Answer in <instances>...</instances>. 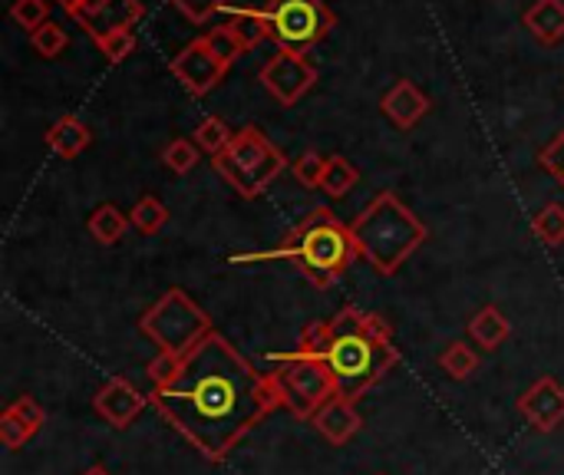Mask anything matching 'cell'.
<instances>
[{"label":"cell","instance_id":"obj_13","mask_svg":"<svg viewBox=\"0 0 564 475\" xmlns=\"http://www.w3.org/2000/svg\"><path fill=\"white\" fill-rule=\"evenodd\" d=\"M519 413L542 433H552L564 423V387L552 377L535 380L522 397H519Z\"/></svg>","mask_w":564,"mask_h":475},{"label":"cell","instance_id":"obj_12","mask_svg":"<svg viewBox=\"0 0 564 475\" xmlns=\"http://www.w3.org/2000/svg\"><path fill=\"white\" fill-rule=\"evenodd\" d=\"M152 400L135 387L129 384L126 377H112L99 387V393L93 397V410L112 427V430H126L132 427V420L149 407Z\"/></svg>","mask_w":564,"mask_h":475},{"label":"cell","instance_id":"obj_2","mask_svg":"<svg viewBox=\"0 0 564 475\" xmlns=\"http://www.w3.org/2000/svg\"><path fill=\"white\" fill-rule=\"evenodd\" d=\"M294 350L324 360L337 384V397L350 403H357L400 364L387 321L360 307H344L330 321L311 324Z\"/></svg>","mask_w":564,"mask_h":475},{"label":"cell","instance_id":"obj_21","mask_svg":"<svg viewBox=\"0 0 564 475\" xmlns=\"http://www.w3.org/2000/svg\"><path fill=\"white\" fill-rule=\"evenodd\" d=\"M129 228V218L116 208V205H99L93 215H89V235L99 241V245H116Z\"/></svg>","mask_w":564,"mask_h":475},{"label":"cell","instance_id":"obj_18","mask_svg":"<svg viewBox=\"0 0 564 475\" xmlns=\"http://www.w3.org/2000/svg\"><path fill=\"white\" fill-rule=\"evenodd\" d=\"M89 139H93L89 126H86L83 119H76V116H63V119H56V122L46 129V145H50V152H56L59 159H76V155L89 145Z\"/></svg>","mask_w":564,"mask_h":475},{"label":"cell","instance_id":"obj_24","mask_svg":"<svg viewBox=\"0 0 564 475\" xmlns=\"http://www.w3.org/2000/svg\"><path fill=\"white\" fill-rule=\"evenodd\" d=\"M235 139V132L228 129V122L225 119H218V116H208V119H202L198 122V129H195V145L202 149V152H208L212 159L215 155H221L225 149H228V142Z\"/></svg>","mask_w":564,"mask_h":475},{"label":"cell","instance_id":"obj_26","mask_svg":"<svg viewBox=\"0 0 564 475\" xmlns=\"http://www.w3.org/2000/svg\"><path fill=\"white\" fill-rule=\"evenodd\" d=\"M165 222H169V208H165L159 198L145 195V198L135 202V208H132V225H135L142 235H155Z\"/></svg>","mask_w":564,"mask_h":475},{"label":"cell","instance_id":"obj_23","mask_svg":"<svg viewBox=\"0 0 564 475\" xmlns=\"http://www.w3.org/2000/svg\"><path fill=\"white\" fill-rule=\"evenodd\" d=\"M440 367H443V374L446 377H453V380H469L476 370H479V357H476V350L469 347V344H449L443 354H440Z\"/></svg>","mask_w":564,"mask_h":475},{"label":"cell","instance_id":"obj_25","mask_svg":"<svg viewBox=\"0 0 564 475\" xmlns=\"http://www.w3.org/2000/svg\"><path fill=\"white\" fill-rule=\"evenodd\" d=\"M532 231L539 241H545L549 248L564 245V205H545L535 218H532Z\"/></svg>","mask_w":564,"mask_h":475},{"label":"cell","instance_id":"obj_5","mask_svg":"<svg viewBox=\"0 0 564 475\" xmlns=\"http://www.w3.org/2000/svg\"><path fill=\"white\" fill-rule=\"evenodd\" d=\"M212 165L241 198H258L284 172L288 159L258 126H245L235 132L228 149L212 159Z\"/></svg>","mask_w":564,"mask_h":475},{"label":"cell","instance_id":"obj_19","mask_svg":"<svg viewBox=\"0 0 564 475\" xmlns=\"http://www.w3.org/2000/svg\"><path fill=\"white\" fill-rule=\"evenodd\" d=\"M469 337L482 347V350H499L509 337H512V324L499 307H482L476 311V317L469 321Z\"/></svg>","mask_w":564,"mask_h":475},{"label":"cell","instance_id":"obj_32","mask_svg":"<svg viewBox=\"0 0 564 475\" xmlns=\"http://www.w3.org/2000/svg\"><path fill=\"white\" fill-rule=\"evenodd\" d=\"M175 3V10L178 13H185V20H192V23H208L215 13H221L225 10V0H172Z\"/></svg>","mask_w":564,"mask_h":475},{"label":"cell","instance_id":"obj_34","mask_svg":"<svg viewBox=\"0 0 564 475\" xmlns=\"http://www.w3.org/2000/svg\"><path fill=\"white\" fill-rule=\"evenodd\" d=\"M99 50H102V56H106L109 63H122V60L135 50V36H132V30H119V33L99 40Z\"/></svg>","mask_w":564,"mask_h":475},{"label":"cell","instance_id":"obj_28","mask_svg":"<svg viewBox=\"0 0 564 475\" xmlns=\"http://www.w3.org/2000/svg\"><path fill=\"white\" fill-rule=\"evenodd\" d=\"M202 40H205V46H208L225 66H231V63L245 53V43L231 33V26H215V30H208Z\"/></svg>","mask_w":564,"mask_h":475},{"label":"cell","instance_id":"obj_33","mask_svg":"<svg viewBox=\"0 0 564 475\" xmlns=\"http://www.w3.org/2000/svg\"><path fill=\"white\" fill-rule=\"evenodd\" d=\"M539 162H542V169H545V172L564 188V129L545 145V149H542Z\"/></svg>","mask_w":564,"mask_h":475},{"label":"cell","instance_id":"obj_27","mask_svg":"<svg viewBox=\"0 0 564 475\" xmlns=\"http://www.w3.org/2000/svg\"><path fill=\"white\" fill-rule=\"evenodd\" d=\"M30 43H33V50H36L40 56L53 60V56H59V53L66 50L69 36H66V30H63L56 20H46L40 30H33V33H30Z\"/></svg>","mask_w":564,"mask_h":475},{"label":"cell","instance_id":"obj_30","mask_svg":"<svg viewBox=\"0 0 564 475\" xmlns=\"http://www.w3.org/2000/svg\"><path fill=\"white\" fill-rule=\"evenodd\" d=\"M324 172H327V159L317 155V152H304V155L294 162V179H297L304 188H321Z\"/></svg>","mask_w":564,"mask_h":475},{"label":"cell","instance_id":"obj_10","mask_svg":"<svg viewBox=\"0 0 564 475\" xmlns=\"http://www.w3.org/2000/svg\"><path fill=\"white\" fill-rule=\"evenodd\" d=\"M169 69H172V76L192 93V96H205V93H212L221 79H225V73H228V66L205 46V40L198 36V40H192L185 50H178L175 56H172V63H169Z\"/></svg>","mask_w":564,"mask_h":475},{"label":"cell","instance_id":"obj_1","mask_svg":"<svg viewBox=\"0 0 564 475\" xmlns=\"http://www.w3.org/2000/svg\"><path fill=\"white\" fill-rule=\"evenodd\" d=\"M155 413L205 460L221 463L264 417L281 407L268 374H258L221 334L182 357L165 387H152Z\"/></svg>","mask_w":564,"mask_h":475},{"label":"cell","instance_id":"obj_36","mask_svg":"<svg viewBox=\"0 0 564 475\" xmlns=\"http://www.w3.org/2000/svg\"><path fill=\"white\" fill-rule=\"evenodd\" d=\"M56 3H59V7H63V10H66V13H69V10H73V7H76V3H79V0H56Z\"/></svg>","mask_w":564,"mask_h":475},{"label":"cell","instance_id":"obj_4","mask_svg":"<svg viewBox=\"0 0 564 475\" xmlns=\"http://www.w3.org/2000/svg\"><path fill=\"white\" fill-rule=\"evenodd\" d=\"M350 231L360 258H367L380 274H397L400 265H406V258L430 238V228L393 192H380L350 222Z\"/></svg>","mask_w":564,"mask_h":475},{"label":"cell","instance_id":"obj_7","mask_svg":"<svg viewBox=\"0 0 564 475\" xmlns=\"http://www.w3.org/2000/svg\"><path fill=\"white\" fill-rule=\"evenodd\" d=\"M139 331L159 347V354L169 357H185L192 354L212 331V317L182 291L172 288L165 291L142 317H139Z\"/></svg>","mask_w":564,"mask_h":475},{"label":"cell","instance_id":"obj_17","mask_svg":"<svg viewBox=\"0 0 564 475\" xmlns=\"http://www.w3.org/2000/svg\"><path fill=\"white\" fill-rule=\"evenodd\" d=\"M221 13L228 17L225 26H231V33L245 43V50H251V46H258L261 40L271 36L268 13L261 7H235V3H225Z\"/></svg>","mask_w":564,"mask_h":475},{"label":"cell","instance_id":"obj_29","mask_svg":"<svg viewBox=\"0 0 564 475\" xmlns=\"http://www.w3.org/2000/svg\"><path fill=\"white\" fill-rule=\"evenodd\" d=\"M198 145L195 142H188V139H175V142H169L165 145V152H162V159H165V165L172 169V172H178V175H185V172H192L195 165H198Z\"/></svg>","mask_w":564,"mask_h":475},{"label":"cell","instance_id":"obj_6","mask_svg":"<svg viewBox=\"0 0 564 475\" xmlns=\"http://www.w3.org/2000/svg\"><path fill=\"white\" fill-rule=\"evenodd\" d=\"M268 380L274 387V397L278 403L297 417V420H314L317 410L337 397V384L327 370L324 360L317 357H307V354H274L271 357V370H268Z\"/></svg>","mask_w":564,"mask_h":475},{"label":"cell","instance_id":"obj_15","mask_svg":"<svg viewBox=\"0 0 564 475\" xmlns=\"http://www.w3.org/2000/svg\"><path fill=\"white\" fill-rule=\"evenodd\" d=\"M311 423H314V430H317L327 443H334V446L350 443V440L360 433V427H364V420H360V413H357V403H350V400H344V397L327 400V403L317 410V417H314Z\"/></svg>","mask_w":564,"mask_h":475},{"label":"cell","instance_id":"obj_31","mask_svg":"<svg viewBox=\"0 0 564 475\" xmlns=\"http://www.w3.org/2000/svg\"><path fill=\"white\" fill-rule=\"evenodd\" d=\"M10 17L23 26V30H40L46 23V0H13Z\"/></svg>","mask_w":564,"mask_h":475},{"label":"cell","instance_id":"obj_3","mask_svg":"<svg viewBox=\"0 0 564 475\" xmlns=\"http://www.w3.org/2000/svg\"><path fill=\"white\" fill-rule=\"evenodd\" d=\"M357 241L350 225H344L330 208H314L301 225H294L274 251H258V255H241L235 265L245 261H294L297 271L317 284V288H334L347 268L357 258Z\"/></svg>","mask_w":564,"mask_h":475},{"label":"cell","instance_id":"obj_9","mask_svg":"<svg viewBox=\"0 0 564 475\" xmlns=\"http://www.w3.org/2000/svg\"><path fill=\"white\" fill-rule=\"evenodd\" d=\"M261 83L264 89L281 102L294 106L314 83H317V66L294 50H278L264 66H261Z\"/></svg>","mask_w":564,"mask_h":475},{"label":"cell","instance_id":"obj_14","mask_svg":"<svg viewBox=\"0 0 564 475\" xmlns=\"http://www.w3.org/2000/svg\"><path fill=\"white\" fill-rule=\"evenodd\" d=\"M43 420H46V413H43V407H40L33 397H17V400L0 413V440H3V446H7V450L26 446V443L40 433Z\"/></svg>","mask_w":564,"mask_h":475},{"label":"cell","instance_id":"obj_22","mask_svg":"<svg viewBox=\"0 0 564 475\" xmlns=\"http://www.w3.org/2000/svg\"><path fill=\"white\" fill-rule=\"evenodd\" d=\"M357 182H360V172H357L344 155H330V159H327V172H324L321 188H324L330 198H344Z\"/></svg>","mask_w":564,"mask_h":475},{"label":"cell","instance_id":"obj_35","mask_svg":"<svg viewBox=\"0 0 564 475\" xmlns=\"http://www.w3.org/2000/svg\"><path fill=\"white\" fill-rule=\"evenodd\" d=\"M83 475H112V473H109L106 466H89V469H86Z\"/></svg>","mask_w":564,"mask_h":475},{"label":"cell","instance_id":"obj_16","mask_svg":"<svg viewBox=\"0 0 564 475\" xmlns=\"http://www.w3.org/2000/svg\"><path fill=\"white\" fill-rule=\"evenodd\" d=\"M383 116L397 126V129H413L426 112H430V99L426 93H420V86L413 79H400L380 102Z\"/></svg>","mask_w":564,"mask_h":475},{"label":"cell","instance_id":"obj_8","mask_svg":"<svg viewBox=\"0 0 564 475\" xmlns=\"http://www.w3.org/2000/svg\"><path fill=\"white\" fill-rule=\"evenodd\" d=\"M264 13L278 50L304 53L334 30V13L324 0H268Z\"/></svg>","mask_w":564,"mask_h":475},{"label":"cell","instance_id":"obj_20","mask_svg":"<svg viewBox=\"0 0 564 475\" xmlns=\"http://www.w3.org/2000/svg\"><path fill=\"white\" fill-rule=\"evenodd\" d=\"M525 26L549 46L564 40V0H535L525 13Z\"/></svg>","mask_w":564,"mask_h":475},{"label":"cell","instance_id":"obj_11","mask_svg":"<svg viewBox=\"0 0 564 475\" xmlns=\"http://www.w3.org/2000/svg\"><path fill=\"white\" fill-rule=\"evenodd\" d=\"M145 13L142 0H79L69 17L79 20V26L99 43L119 30H129Z\"/></svg>","mask_w":564,"mask_h":475}]
</instances>
